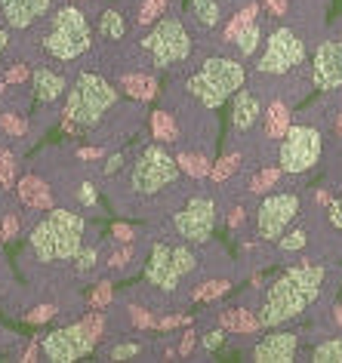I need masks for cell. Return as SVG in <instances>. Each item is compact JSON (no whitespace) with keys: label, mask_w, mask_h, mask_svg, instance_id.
I'll list each match as a JSON object with an SVG mask.
<instances>
[{"label":"cell","mask_w":342,"mask_h":363,"mask_svg":"<svg viewBox=\"0 0 342 363\" xmlns=\"http://www.w3.org/2000/svg\"><path fill=\"white\" fill-rule=\"evenodd\" d=\"M324 284H327L324 265H296L284 271L263 296V308H259L263 326H284L302 317L321 298Z\"/></svg>","instance_id":"6da1fadb"},{"label":"cell","mask_w":342,"mask_h":363,"mask_svg":"<svg viewBox=\"0 0 342 363\" xmlns=\"http://www.w3.org/2000/svg\"><path fill=\"white\" fill-rule=\"evenodd\" d=\"M84 247V219L71 210H53L31 231V250L40 262H68Z\"/></svg>","instance_id":"7a4b0ae2"},{"label":"cell","mask_w":342,"mask_h":363,"mask_svg":"<svg viewBox=\"0 0 342 363\" xmlns=\"http://www.w3.org/2000/svg\"><path fill=\"white\" fill-rule=\"evenodd\" d=\"M244 80H247V68L238 59H225V56L206 59L201 71L188 77V96L194 102H201L206 111H213V108L228 102L244 86Z\"/></svg>","instance_id":"3957f363"},{"label":"cell","mask_w":342,"mask_h":363,"mask_svg":"<svg viewBox=\"0 0 342 363\" xmlns=\"http://www.w3.org/2000/svg\"><path fill=\"white\" fill-rule=\"evenodd\" d=\"M118 102V89L99 74H80L65 102V121L77 126H96L102 114Z\"/></svg>","instance_id":"277c9868"},{"label":"cell","mask_w":342,"mask_h":363,"mask_svg":"<svg viewBox=\"0 0 342 363\" xmlns=\"http://www.w3.org/2000/svg\"><path fill=\"white\" fill-rule=\"evenodd\" d=\"M89 38L93 34H89L84 13L75 10V6H65L50 19V28L43 34V50L59 62H71L89 50Z\"/></svg>","instance_id":"5b68a950"},{"label":"cell","mask_w":342,"mask_h":363,"mask_svg":"<svg viewBox=\"0 0 342 363\" xmlns=\"http://www.w3.org/2000/svg\"><path fill=\"white\" fill-rule=\"evenodd\" d=\"M305 56H309V50H305V40L299 31L275 28L265 40L263 56L256 62V71L259 74H268V77H284V74H290V71L302 68Z\"/></svg>","instance_id":"8992f818"},{"label":"cell","mask_w":342,"mask_h":363,"mask_svg":"<svg viewBox=\"0 0 342 363\" xmlns=\"http://www.w3.org/2000/svg\"><path fill=\"white\" fill-rule=\"evenodd\" d=\"M324 151V139L321 130L311 123H293L287 135L281 139V148H277V160H281L284 172H293V176H302L311 167H318Z\"/></svg>","instance_id":"52a82bcc"},{"label":"cell","mask_w":342,"mask_h":363,"mask_svg":"<svg viewBox=\"0 0 342 363\" xmlns=\"http://www.w3.org/2000/svg\"><path fill=\"white\" fill-rule=\"evenodd\" d=\"M142 47L151 56L155 68H173L192 56V38L179 19H160L148 31V38L142 40Z\"/></svg>","instance_id":"ba28073f"},{"label":"cell","mask_w":342,"mask_h":363,"mask_svg":"<svg viewBox=\"0 0 342 363\" xmlns=\"http://www.w3.org/2000/svg\"><path fill=\"white\" fill-rule=\"evenodd\" d=\"M176 179H179V160L170 157V151H164L160 145H148L139 154L136 167H133V191L151 197L164 191L167 185H173Z\"/></svg>","instance_id":"9c48e42d"},{"label":"cell","mask_w":342,"mask_h":363,"mask_svg":"<svg viewBox=\"0 0 342 363\" xmlns=\"http://www.w3.org/2000/svg\"><path fill=\"white\" fill-rule=\"evenodd\" d=\"M302 203H299V194L293 191H275L268 194L263 203H259V213H256V231L259 238L268 240V243H277V238L290 228L299 216Z\"/></svg>","instance_id":"30bf717a"},{"label":"cell","mask_w":342,"mask_h":363,"mask_svg":"<svg viewBox=\"0 0 342 363\" xmlns=\"http://www.w3.org/2000/svg\"><path fill=\"white\" fill-rule=\"evenodd\" d=\"M96 342L99 339L87 330L84 320H80V323L62 326V330H53L47 339L40 342V351H43V357L53 363H71V360H80V357H87V354H93Z\"/></svg>","instance_id":"8fae6325"},{"label":"cell","mask_w":342,"mask_h":363,"mask_svg":"<svg viewBox=\"0 0 342 363\" xmlns=\"http://www.w3.org/2000/svg\"><path fill=\"white\" fill-rule=\"evenodd\" d=\"M173 228L185 243H206L213 238V228H216V201L206 194L188 201L182 210L176 213Z\"/></svg>","instance_id":"7c38bea8"},{"label":"cell","mask_w":342,"mask_h":363,"mask_svg":"<svg viewBox=\"0 0 342 363\" xmlns=\"http://www.w3.org/2000/svg\"><path fill=\"white\" fill-rule=\"evenodd\" d=\"M311 86L333 93L342 86V38L324 40L311 59Z\"/></svg>","instance_id":"4fadbf2b"},{"label":"cell","mask_w":342,"mask_h":363,"mask_svg":"<svg viewBox=\"0 0 342 363\" xmlns=\"http://www.w3.org/2000/svg\"><path fill=\"white\" fill-rule=\"evenodd\" d=\"M145 280L151 286L164 289V293H173V289L179 286L182 271H179V265H176L173 247H167V243H155V247H151V259L145 265Z\"/></svg>","instance_id":"5bb4252c"},{"label":"cell","mask_w":342,"mask_h":363,"mask_svg":"<svg viewBox=\"0 0 342 363\" xmlns=\"http://www.w3.org/2000/svg\"><path fill=\"white\" fill-rule=\"evenodd\" d=\"M299 351V335L296 333H272L253 345V360L256 363H290Z\"/></svg>","instance_id":"9a60e30c"},{"label":"cell","mask_w":342,"mask_h":363,"mask_svg":"<svg viewBox=\"0 0 342 363\" xmlns=\"http://www.w3.org/2000/svg\"><path fill=\"white\" fill-rule=\"evenodd\" d=\"M50 4L53 0H0V10L13 28H28L50 10Z\"/></svg>","instance_id":"2e32d148"},{"label":"cell","mask_w":342,"mask_h":363,"mask_svg":"<svg viewBox=\"0 0 342 363\" xmlns=\"http://www.w3.org/2000/svg\"><path fill=\"white\" fill-rule=\"evenodd\" d=\"M259 117H263V105H259L256 93L241 86L235 93V108H231V126H235L238 133H247V130H253V123Z\"/></svg>","instance_id":"e0dca14e"},{"label":"cell","mask_w":342,"mask_h":363,"mask_svg":"<svg viewBox=\"0 0 342 363\" xmlns=\"http://www.w3.org/2000/svg\"><path fill=\"white\" fill-rule=\"evenodd\" d=\"M293 126V114H290V108H287V102H272L263 111V133H265V139H284L287 130Z\"/></svg>","instance_id":"ac0fdd59"},{"label":"cell","mask_w":342,"mask_h":363,"mask_svg":"<svg viewBox=\"0 0 342 363\" xmlns=\"http://www.w3.org/2000/svg\"><path fill=\"white\" fill-rule=\"evenodd\" d=\"M16 191H19V201L25 206H31V210H47V206H53V194H50L47 182H40L38 176H25L19 185H16Z\"/></svg>","instance_id":"d6986e66"},{"label":"cell","mask_w":342,"mask_h":363,"mask_svg":"<svg viewBox=\"0 0 342 363\" xmlns=\"http://www.w3.org/2000/svg\"><path fill=\"white\" fill-rule=\"evenodd\" d=\"M219 326H222L225 333H244V335H253V333L263 330V320H259V314L247 311V308H228V311H222Z\"/></svg>","instance_id":"ffe728a7"},{"label":"cell","mask_w":342,"mask_h":363,"mask_svg":"<svg viewBox=\"0 0 342 363\" xmlns=\"http://www.w3.org/2000/svg\"><path fill=\"white\" fill-rule=\"evenodd\" d=\"M62 93H65V80L56 71L50 68L34 71V96H38V102H56Z\"/></svg>","instance_id":"44dd1931"},{"label":"cell","mask_w":342,"mask_h":363,"mask_svg":"<svg viewBox=\"0 0 342 363\" xmlns=\"http://www.w3.org/2000/svg\"><path fill=\"white\" fill-rule=\"evenodd\" d=\"M188 13L201 28H216L222 22V6L219 0H188Z\"/></svg>","instance_id":"7402d4cb"},{"label":"cell","mask_w":342,"mask_h":363,"mask_svg":"<svg viewBox=\"0 0 342 363\" xmlns=\"http://www.w3.org/2000/svg\"><path fill=\"white\" fill-rule=\"evenodd\" d=\"M121 89L127 96L139 99V102H148V99H155V93H158V80L145 77V74H123L121 77Z\"/></svg>","instance_id":"603a6c76"},{"label":"cell","mask_w":342,"mask_h":363,"mask_svg":"<svg viewBox=\"0 0 342 363\" xmlns=\"http://www.w3.org/2000/svg\"><path fill=\"white\" fill-rule=\"evenodd\" d=\"M256 13H259V6H256V4H250L247 10H241V13L235 16V19H231L228 25H225V31H222L225 43H238L241 34H244V31L250 28V25L256 22Z\"/></svg>","instance_id":"cb8c5ba5"},{"label":"cell","mask_w":342,"mask_h":363,"mask_svg":"<svg viewBox=\"0 0 342 363\" xmlns=\"http://www.w3.org/2000/svg\"><path fill=\"white\" fill-rule=\"evenodd\" d=\"M151 135H155L158 142H176V121H173V114H167V111H155L151 114Z\"/></svg>","instance_id":"d4e9b609"},{"label":"cell","mask_w":342,"mask_h":363,"mask_svg":"<svg viewBox=\"0 0 342 363\" xmlns=\"http://www.w3.org/2000/svg\"><path fill=\"white\" fill-rule=\"evenodd\" d=\"M176 160H179V167H182V169L188 172V176H194V179L210 176V167H213V163L206 160L204 154H192V151H188V154H179Z\"/></svg>","instance_id":"484cf974"},{"label":"cell","mask_w":342,"mask_h":363,"mask_svg":"<svg viewBox=\"0 0 342 363\" xmlns=\"http://www.w3.org/2000/svg\"><path fill=\"white\" fill-rule=\"evenodd\" d=\"M311 360L318 363H342V339H324L311 348Z\"/></svg>","instance_id":"4316f807"},{"label":"cell","mask_w":342,"mask_h":363,"mask_svg":"<svg viewBox=\"0 0 342 363\" xmlns=\"http://www.w3.org/2000/svg\"><path fill=\"white\" fill-rule=\"evenodd\" d=\"M123 31H127V25H123V16L114 13V10H105L102 13V22H99V34H102V38H111V40H121Z\"/></svg>","instance_id":"83f0119b"},{"label":"cell","mask_w":342,"mask_h":363,"mask_svg":"<svg viewBox=\"0 0 342 363\" xmlns=\"http://www.w3.org/2000/svg\"><path fill=\"white\" fill-rule=\"evenodd\" d=\"M241 160H244L241 154H225L222 160H216L213 167H210V179H213V182H225V179L231 176V172L241 169Z\"/></svg>","instance_id":"f1b7e54d"},{"label":"cell","mask_w":342,"mask_h":363,"mask_svg":"<svg viewBox=\"0 0 342 363\" xmlns=\"http://www.w3.org/2000/svg\"><path fill=\"white\" fill-rule=\"evenodd\" d=\"M228 293V280H206V284H201L192 293L194 302H213V298H219Z\"/></svg>","instance_id":"f546056e"},{"label":"cell","mask_w":342,"mask_h":363,"mask_svg":"<svg viewBox=\"0 0 342 363\" xmlns=\"http://www.w3.org/2000/svg\"><path fill=\"white\" fill-rule=\"evenodd\" d=\"M259 43H263V25L253 22L250 28L238 38V50H241V56H253V52L259 50Z\"/></svg>","instance_id":"4dcf8cb0"},{"label":"cell","mask_w":342,"mask_h":363,"mask_svg":"<svg viewBox=\"0 0 342 363\" xmlns=\"http://www.w3.org/2000/svg\"><path fill=\"white\" fill-rule=\"evenodd\" d=\"M170 4H173V0H142V6H139V25H151L155 19H160V16L167 13Z\"/></svg>","instance_id":"1f68e13d"},{"label":"cell","mask_w":342,"mask_h":363,"mask_svg":"<svg viewBox=\"0 0 342 363\" xmlns=\"http://www.w3.org/2000/svg\"><path fill=\"white\" fill-rule=\"evenodd\" d=\"M305 243H309V238H305V231H302V228L284 231L281 238H277V247H281V252H299Z\"/></svg>","instance_id":"d6a6232c"},{"label":"cell","mask_w":342,"mask_h":363,"mask_svg":"<svg viewBox=\"0 0 342 363\" xmlns=\"http://www.w3.org/2000/svg\"><path fill=\"white\" fill-rule=\"evenodd\" d=\"M16 182V157L6 148H0V188H13Z\"/></svg>","instance_id":"836d02e7"},{"label":"cell","mask_w":342,"mask_h":363,"mask_svg":"<svg viewBox=\"0 0 342 363\" xmlns=\"http://www.w3.org/2000/svg\"><path fill=\"white\" fill-rule=\"evenodd\" d=\"M281 179V169H259L253 182H250V191H256V194H265L268 188H275V182Z\"/></svg>","instance_id":"e575fe53"},{"label":"cell","mask_w":342,"mask_h":363,"mask_svg":"<svg viewBox=\"0 0 342 363\" xmlns=\"http://www.w3.org/2000/svg\"><path fill=\"white\" fill-rule=\"evenodd\" d=\"M96 262H99L96 247H80V250H77V256H75L77 274H87V271H93V268H96Z\"/></svg>","instance_id":"d590c367"},{"label":"cell","mask_w":342,"mask_h":363,"mask_svg":"<svg viewBox=\"0 0 342 363\" xmlns=\"http://www.w3.org/2000/svg\"><path fill=\"white\" fill-rule=\"evenodd\" d=\"M173 256H176V265H179V271H182V277L197 271V256L188 247H173Z\"/></svg>","instance_id":"8d00e7d4"},{"label":"cell","mask_w":342,"mask_h":363,"mask_svg":"<svg viewBox=\"0 0 342 363\" xmlns=\"http://www.w3.org/2000/svg\"><path fill=\"white\" fill-rule=\"evenodd\" d=\"M111 298H114V286L108 284V280H102V284H96V289L89 293V305L102 311L105 305H111Z\"/></svg>","instance_id":"74e56055"},{"label":"cell","mask_w":342,"mask_h":363,"mask_svg":"<svg viewBox=\"0 0 342 363\" xmlns=\"http://www.w3.org/2000/svg\"><path fill=\"white\" fill-rule=\"evenodd\" d=\"M0 126H4L6 135H25V130H28L25 117H19V114H0Z\"/></svg>","instance_id":"f35d334b"},{"label":"cell","mask_w":342,"mask_h":363,"mask_svg":"<svg viewBox=\"0 0 342 363\" xmlns=\"http://www.w3.org/2000/svg\"><path fill=\"white\" fill-rule=\"evenodd\" d=\"M139 354H142L139 342H121V345H114L108 357H111V360H130V357H139Z\"/></svg>","instance_id":"ab89813d"},{"label":"cell","mask_w":342,"mask_h":363,"mask_svg":"<svg viewBox=\"0 0 342 363\" xmlns=\"http://www.w3.org/2000/svg\"><path fill=\"white\" fill-rule=\"evenodd\" d=\"M53 314H56V308H53V305H38V308H34V311H28V314H25V323H34V326H40V323L53 320Z\"/></svg>","instance_id":"60d3db41"},{"label":"cell","mask_w":342,"mask_h":363,"mask_svg":"<svg viewBox=\"0 0 342 363\" xmlns=\"http://www.w3.org/2000/svg\"><path fill=\"white\" fill-rule=\"evenodd\" d=\"M130 317H133V326H139V330H151V326H158V320L145 311V308H136V305H133V308H130Z\"/></svg>","instance_id":"b9f144b4"},{"label":"cell","mask_w":342,"mask_h":363,"mask_svg":"<svg viewBox=\"0 0 342 363\" xmlns=\"http://www.w3.org/2000/svg\"><path fill=\"white\" fill-rule=\"evenodd\" d=\"M84 326L96 335V339H102V330H105V317H102V311L96 308L93 314H87V317H84Z\"/></svg>","instance_id":"7bdbcfd3"},{"label":"cell","mask_w":342,"mask_h":363,"mask_svg":"<svg viewBox=\"0 0 342 363\" xmlns=\"http://www.w3.org/2000/svg\"><path fill=\"white\" fill-rule=\"evenodd\" d=\"M327 222H330L336 231H342V197H336V201L327 203Z\"/></svg>","instance_id":"ee69618b"},{"label":"cell","mask_w":342,"mask_h":363,"mask_svg":"<svg viewBox=\"0 0 342 363\" xmlns=\"http://www.w3.org/2000/svg\"><path fill=\"white\" fill-rule=\"evenodd\" d=\"M16 234H19V216H13V213H10V216L4 219V228H0V240L10 243Z\"/></svg>","instance_id":"f6af8a7d"},{"label":"cell","mask_w":342,"mask_h":363,"mask_svg":"<svg viewBox=\"0 0 342 363\" xmlns=\"http://www.w3.org/2000/svg\"><path fill=\"white\" fill-rule=\"evenodd\" d=\"M201 345H204V348H206V351H216V348H222V345H225V330H222V326H219V330L206 333Z\"/></svg>","instance_id":"bcb514c9"},{"label":"cell","mask_w":342,"mask_h":363,"mask_svg":"<svg viewBox=\"0 0 342 363\" xmlns=\"http://www.w3.org/2000/svg\"><path fill=\"white\" fill-rule=\"evenodd\" d=\"M194 345H197V333L194 330H185L182 333V342H179V357H188V354H192L194 351Z\"/></svg>","instance_id":"7dc6e473"},{"label":"cell","mask_w":342,"mask_h":363,"mask_svg":"<svg viewBox=\"0 0 342 363\" xmlns=\"http://www.w3.org/2000/svg\"><path fill=\"white\" fill-rule=\"evenodd\" d=\"M6 84H25V80H28V68L25 65H13L10 71H6Z\"/></svg>","instance_id":"c3c4849f"},{"label":"cell","mask_w":342,"mask_h":363,"mask_svg":"<svg viewBox=\"0 0 342 363\" xmlns=\"http://www.w3.org/2000/svg\"><path fill=\"white\" fill-rule=\"evenodd\" d=\"M265 4V10H268V16H275V19H281V16H287V0H263Z\"/></svg>","instance_id":"681fc988"},{"label":"cell","mask_w":342,"mask_h":363,"mask_svg":"<svg viewBox=\"0 0 342 363\" xmlns=\"http://www.w3.org/2000/svg\"><path fill=\"white\" fill-rule=\"evenodd\" d=\"M96 201H99V191H96L93 185H89V182H84V185H80V203H84V206H93Z\"/></svg>","instance_id":"f907efd6"},{"label":"cell","mask_w":342,"mask_h":363,"mask_svg":"<svg viewBox=\"0 0 342 363\" xmlns=\"http://www.w3.org/2000/svg\"><path fill=\"white\" fill-rule=\"evenodd\" d=\"M111 234H114V240H118V243H130L133 238H136V234H133V228H130V225H114V228H111Z\"/></svg>","instance_id":"816d5d0a"},{"label":"cell","mask_w":342,"mask_h":363,"mask_svg":"<svg viewBox=\"0 0 342 363\" xmlns=\"http://www.w3.org/2000/svg\"><path fill=\"white\" fill-rule=\"evenodd\" d=\"M179 323H188V317H179V314L164 317V320H158V330H176Z\"/></svg>","instance_id":"f5cc1de1"},{"label":"cell","mask_w":342,"mask_h":363,"mask_svg":"<svg viewBox=\"0 0 342 363\" xmlns=\"http://www.w3.org/2000/svg\"><path fill=\"white\" fill-rule=\"evenodd\" d=\"M244 219H247V213L241 210V206H235V210H231V216H228V228H231V231H238Z\"/></svg>","instance_id":"db71d44e"},{"label":"cell","mask_w":342,"mask_h":363,"mask_svg":"<svg viewBox=\"0 0 342 363\" xmlns=\"http://www.w3.org/2000/svg\"><path fill=\"white\" fill-rule=\"evenodd\" d=\"M123 167V157L121 154H114V157H108V163H105V176H114V172H118Z\"/></svg>","instance_id":"11a10c76"},{"label":"cell","mask_w":342,"mask_h":363,"mask_svg":"<svg viewBox=\"0 0 342 363\" xmlns=\"http://www.w3.org/2000/svg\"><path fill=\"white\" fill-rule=\"evenodd\" d=\"M77 157L80 160H99V157H102V148H80Z\"/></svg>","instance_id":"9f6ffc18"},{"label":"cell","mask_w":342,"mask_h":363,"mask_svg":"<svg viewBox=\"0 0 342 363\" xmlns=\"http://www.w3.org/2000/svg\"><path fill=\"white\" fill-rule=\"evenodd\" d=\"M133 256V247H127V250H121L118 252V256H114L111 259V268H121V265H127V259Z\"/></svg>","instance_id":"6f0895ef"},{"label":"cell","mask_w":342,"mask_h":363,"mask_svg":"<svg viewBox=\"0 0 342 363\" xmlns=\"http://www.w3.org/2000/svg\"><path fill=\"white\" fill-rule=\"evenodd\" d=\"M38 351H40V342L34 339V342L28 345V351H25V357H22V360H25V363H34V360H38Z\"/></svg>","instance_id":"680465c9"},{"label":"cell","mask_w":342,"mask_h":363,"mask_svg":"<svg viewBox=\"0 0 342 363\" xmlns=\"http://www.w3.org/2000/svg\"><path fill=\"white\" fill-rule=\"evenodd\" d=\"M333 323H336L339 330H342V305H336V308H333Z\"/></svg>","instance_id":"91938a15"},{"label":"cell","mask_w":342,"mask_h":363,"mask_svg":"<svg viewBox=\"0 0 342 363\" xmlns=\"http://www.w3.org/2000/svg\"><path fill=\"white\" fill-rule=\"evenodd\" d=\"M4 50H6V31L0 28V56H4Z\"/></svg>","instance_id":"94428289"}]
</instances>
